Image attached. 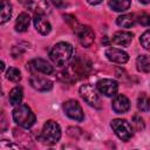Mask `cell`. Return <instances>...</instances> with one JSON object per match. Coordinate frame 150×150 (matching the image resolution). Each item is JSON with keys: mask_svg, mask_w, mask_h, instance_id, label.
<instances>
[{"mask_svg": "<svg viewBox=\"0 0 150 150\" xmlns=\"http://www.w3.org/2000/svg\"><path fill=\"white\" fill-rule=\"evenodd\" d=\"M73 54V47L68 42H57L53 46V48L49 52L50 60L60 67H63L71 57Z\"/></svg>", "mask_w": 150, "mask_h": 150, "instance_id": "obj_1", "label": "cell"}, {"mask_svg": "<svg viewBox=\"0 0 150 150\" xmlns=\"http://www.w3.org/2000/svg\"><path fill=\"white\" fill-rule=\"evenodd\" d=\"M13 120L22 128H30L35 123V115L27 104H18L13 110Z\"/></svg>", "mask_w": 150, "mask_h": 150, "instance_id": "obj_2", "label": "cell"}, {"mask_svg": "<svg viewBox=\"0 0 150 150\" xmlns=\"http://www.w3.org/2000/svg\"><path fill=\"white\" fill-rule=\"evenodd\" d=\"M61 137V128L55 121H47L42 128L40 139L47 144H55Z\"/></svg>", "mask_w": 150, "mask_h": 150, "instance_id": "obj_3", "label": "cell"}, {"mask_svg": "<svg viewBox=\"0 0 150 150\" xmlns=\"http://www.w3.org/2000/svg\"><path fill=\"white\" fill-rule=\"evenodd\" d=\"M70 70L73 71V75L75 79L76 77H79V79L86 77L89 75V73L91 70V62L89 59H87L84 56H79L71 62Z\"/></svg>", "mask_w": 150, "mask_h": 150, "instance_id": "obj_4", "label": "cell"}, {"mask_svg": "<svg viewBox=\"0 0 150 150\" xmlns=\"http://www.w3.org/2000/svg\"><path fill=\"white\" fill-rule=\"evenodd\" d=\"M111 128L115 131V134L117 135V137L124 142L129 141L134 132H132V128L130 125L129 122H127L125 120H121V118H116L111 121Z\"/></svg>", "mask_w": 150, "mask_h": 150, "instance_id": "obj_5", "label": "cell"}, {"mask_svg": "<svg viewBox=\"0 0 150 150\" xmlns=\"http://www.w3.org/2000/svg\"><path fill=\"white\" fill-rule=\"evenodd\" d=\"M73 30L77 35L79 41H80V43L83 47H90L93 45V42L95 40V34H94V30L90 27L83 26V25H81V23L77 22L73 27Z\"/></svg>", "mask_w": 150, "mask_h": 150, "instance_id": "obj_6", "label": "cell"}, {"mask_svg": "<svg viewBox=\"0 0 150 150\" xmlns=\"http://www.w3.org/2000/svg\"><path fill=\"white\" fill-rule=\"evenodd\" d=\"M80 95L89 105H91L96 109L101 108L100 96H98V94L96 93L95 88L91 84H82L80 87Z\"/></svg>", "mask_w": 150, "mask_h": 150, "instance_id": "obj_7", "label": "cell"}, {"mask_svg": "<svg viewBox=\"0 0 150 150\" xmlns=\"http://www.w3.org/2000/svg\"><path fill=\"white\" fill-rule=\"evenodd\" d=\"M63 110H64V114L70 117L71 120H75L77 122H81L83 121L84 118V115H83V110L80 105V103L75 100H68L63 103Z\"/></svg>", "mask_w": 150, "mask_h": 150, "instance_id": "obj_8", "label": "cell"}, {"mask_svg": "<svg viewBox=\"0 0 150 150\" xmlns=\"http://www.w3.org/2000/svg\"><path fill=\"white\" fill-rule=\"evenodd\" d=\"M26 8H28L30 12L39 14V15H46L50 13L49 5L47 0H19Z\"/></svg>", "mask_w": 150, "mask_h": 150, "instance_id": "obj_9", "label": "cell"}, {"mask_svg": "<svg viewBox=\"0 0 150 150\" xmlns=\"http://www.w3.org/2000/svg\"><path fill=\"white\" fill-rule=\"evenodd\" d=\"M96 87H97L100 93H102V94H104L105 96H109V97L115 96L117 94V90H118L117 82L114 81V80H110V79L100 80L96 83Z\"/></svg>", "mask_w": 150, "mask_h": 150, "instance_id": "obj_10", "label": "cell"}, {"mask_svg": "<svg viewBox=\"0 0 150 150\" xmlns=\"http://www.w3.org/2000/svg\"><path fill=\"white\" fill-rule=\"evenodd\" d=\"M27 69H29L32 73L39 71V73H42L46 75H49L54 71L53 67L43 59H34V60L29 61L27 63Z\"/></svg>", "mask_w": 150, "mask_h": 150, "instance_id": "obj_11", "label": "cell"}, {"mask_svg": "<svg viewBox=\"0 0 150 150\" xmlns=\"http://www.w3.org/2000/svg\"><path fill=\"white\" fill-rule=\"evenodd\" d=\"M30 86L39 91H48L53 88V82L46 77H41L39 75H32L29 79Z\"/></svg>", "mask_w": 150, "mask_h": 150, "instance_id": "obj_12", "label": "cell"}, {"mask_svg": "<svg viewBox=\"0 0 150 150\" xmlns=\"http://www.w3.org/2000/svg\"><path fill=\"white\" fill-rule=\"evenodd\" d=\"M105 56L108 57V60L116 62V63H120V64L127 63L129 60V55L124 50L117 49V48H108L105 50Z\"/></svg>", "mask_w": 150, "mask_h": 150, "instance_id": "obj_13", "label": "cell"}, {"mask_svg": "<svg viewBox=\"0 0 150 150\" xmlns=\"http://www.w3.org/2000/svg\"><path fill=\"white\" fill-rule=\"evenodd\" d=\"M112 110L117 114H124L130 109V102L128 100V97H125L124 95H115L112 103H111Z\"/></svg>", "mask_w": 150, "mask_h": 150, "instance_id": "obj_14", "label": "cell"}, {"mask_svg": "<svg viewBox=\"0 0 150 150\" xmlns=\"http://www.w3.org/2000/svg\"><path fill=\"white\" fill-rule=\"evenodd\" d=\"M134 38V34L131 32H125V30H121V32H116L112 35V43L117 45V46H122V47H127L130 45L131 40Z\"/></svg>", "mask_w": 150, "mask_h": 150, "instance_id": "obj_15", "label": "cell"}, {"mask_svg": "<svg viewBox=\"0 0 150 150\" xmlns=\"http://www.w3.org/2000/svg\"><path fill=\"white\" fill-rule=\"evenodd\" d=\"M34 26H35L36 30L42 35H47L52 30V26H50L49 21L39 14H35V16H34Z\"/></svg>", "mask_w": 150, "mask_h": 150, "instance_id": "obj_16", "label": "cell"}, {"mask_svg": "<svg viewBox=\"0 0 150 150\" xmlns=\"http://www.w3.org/2000/svg\"><path fill=\"white\" fill-rule=\"evenodd\" d=\"M29 20H30V18L27 13H25V12L20 13L16 18V21H15V30L20 32V33L26 32L28 26H29Z\"/></svg>", "mask_w": 150, "mask_h": 150, "instance_id": "obj_17", "label": "cell"}, {"mask_svg": "<svg viewBox=\"0 0 150 150\" xmlns=\"http://www.w3.org/2000/svg\"><path fill=\"white\" fill-rule=\"evenodd\" d=\"M108 5L115 12H124L130 7L131 0H108Z\"/></svg>", "mask_w": 150, "mask_h": 150, "instance_id": "obj_18", "label": "cell"}, {"mask_svg": "<svg viewBox=\"0 0 150 150\" xmlns=\"http://www.w3.org/2000/svg\"><path fill=\"white\" fill-rule=\"evenodd\" d=\"M135 22H136V18L134 14H123L116 19V23L123 28H130L131 26L135 25Z\"/></svg>", "mask_w": 150, "mask_h": 150, "instance_id": "obj_19", "label": "cell"}, {"mask_svg": "<svg viewBox=\"0 0 150 150\" xmlns=\"http://www.w3.org/2000/svg\"><path fill=\"white\" fill-rule=\"evenodd\" d=\"M136 68L142 73L150 71V55H139L136 60Z\"/></svg>", "mask_w": 150, "mask_h": 150, "instance_id": "obj_20", "label": "cell"}, {"mask_svg": "<svg viewBox=\"0 0 150 150\" xmlns=\"http://www.w3.org/2000/svg\"><path fill=\"white\" fill-rule=\"evenodd\" d=\"M22 97H23L22 89H21L20 87H15V88H13V89L9 91L8 100H9V103H11L12 105H18V104L21 103Z\"/></svg>", "mask_w": 150, "mask_h": 150, "instance_id": "obj_21", "label": "cell"}, {"mask_svg": "<svg viewBox=\"0 0 150 150\" xmlns=\"http://www.w3.org/2000/svg\"><path fill=\"white\" fill-rule=\"evenodd\" d=\"M137 108L141 111H149L150 110V96L145 93H141L137 98Z\"/></svg>", "mask_w": 150, "mask_h": 150, "instance_id": "obj_22", "label": "cell"}, {"mask_svg": "<svg viewBox=\"0 0 150 150\" xmlns=\"http://www.w3.org/2000/svg\"><path fill=\"white\" fill-rule=\"evenodd\" d=\"M1 23H5L12 16V5L7 0H1Z\"/></svg>", "mask_w": 150, "mask_h": 150, "instance_id": "obj_23", "label": "cell"}, {"mask_svg": "<svg viewBox=\"0 0 150 150\" xmlns=\"http://www.w3.org/2000/svg\"><path fill=\"white\" fill-rule=\"evenodd\" d=\"M6 77L12 82H19L21 80V73L18 68L11 67L6 73Z\"/></svg>", "mask_w": 150, "mask_h": 150, "instance_id": "obj_24", "label": "cell"}, {"mask_svg": "<svg viewBox=\"0 0 150 150\" xmlns=\"http://www.w3.org/2000/svg\"><path fill=\"white\" fill-rule=\"evenodd\" d=\"M132 125L135 127V129L137 131H143L144 128H145V124H144L143 118L139 115H137V114L132 116Z\"/></svg>", "mask_w": 150, "mask_h": 150, "instance_id": "obj_25", "label": "cell"}, {"mask_svg": "<svg viewBox=\"0 0 150 150\" xmlns=\"http://www.w3.org/2000/svg\"><path fill=\"white\" fill-rule=\"evenodd\" d=\"M139 42L142 45L143 48H145L146 50H150V29L145 30L141 38H139Z\"/></svg>", "mask_w": 150, "mask_h": 150, "instance_id": "obj_26", "label": "cell"}, {"mask_svg": "<svg viewBox=\"0 0 150 150\" xmlns=\"http://www.w3.org/2000/svg\"><path fill=\"white\" fill-rule=\"evenodd\" d=\"M57 79L60 80V81H62V82H66V83H73L76 79L75 77H73V75H70L68 71H60L59 74H57Z\"/></svg>", "mask_w": 150, "mask_h": 150, "instance_id": "obj_27", "label": "cell"}, {"mask_svg": "<svg viewBox=\"0 0 150 150\" xmlns=\"http://www.w3.org/2000/svg\"><path fill=\"white\" fill-rule=\"evenodd\" d=\"M136 21L141 23L142 26H150V14L148 13H141L137 15Z\"/></svg>", "mask_w": 150, "mask_h": 150, "instance_id": "obj_28", "label": "cell"}, {"mask_svg": "<svg viewBox=\"0 0 150 150\" xmlns=\"http://www.w3.org/2000/svg\"><path fill=\"white\" fill-rule=\"evenodd\" d=\"M67 134L73 138H79L82 135V130L77 127H69L67 129Z\"/></svg>", "mask_w": 150, "mask_h": 150, "instance_id": "obj_29", "label": "cell"}, {"mask_svg": "<svg viewBox=\"0 0 150 150\" xmlns=\"http://www.w3.org/2000/svg\"><path fill=\"white\" fill-rule=\"evenodd\" d=\"M9 148H12V149H20L21 146L18 145V144L9 143V142L6 141V139H2V141L0 142V149H1V150H7V149H9Z\"/></svg>", "mask_w": 150, "mask_h": 150, "instance_id": "obj_30", "label": "cell"}, {"mask_svg": "<svg viewBox=\"0 0 150 150\" xmlns=\"http://www.w3.org/2000/svg\"><path fill=\"white\" fill-rule=\"evenodd\" d=\"M50 2H52L55 7H57V8H62V7L66 6V4H64L63 0H50Z\"/></svg>", "mask_w": 150, "mask_h": 150, "instance_id": "obj_31", "label": "cell"}, {"mask_svg": "<svg viewBox=\"0 0 150 150\" xmlns=\"http://www.w3.org/2000/svg\"><path fill=\"white\" fill-rule=\"evenodd\" d=\"M90 5H97V4H100V2H102L103 0H87Z\"/></svg>", "mask_w": 150, "mask_h": 150, "instance_id": "obj_32", "label": "cell"}, {"mask_svg": "<svg viewBox=\"0 0 150 150\" xmlns=\"http://www.w3.org/2000/svg\"><path fill=\"white\" fill-rule=\"evenodd\" d=\"M142 4H149L150 2V0H139Z\"/></svg>", "mask_w": 150, "mask_h": 150, "instance_id": "obj_33", "label": "cell"}]
</instances>
